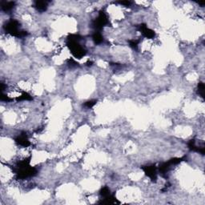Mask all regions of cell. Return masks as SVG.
<instances>
[{"mask_svg":"<svg viewBox=\"0 0 205 205\" xmlns=\"http://www.w3.org/2000/svg\"><path fill=\"white\" fill-rule=\"evenodd\" d=\"M79 35H71L68 38V45L69 48H70L71 51L73 54L75 58L78 59H81L86 54V51H85L83 47H81V45L79 43Z\"/></svg>","mask_w":205,"mask_h":205,"instance_id":"obj_1","label":"cell"},{"mask_svg":"<svg viewBox=\"0 0 205 205\" xmlns=\"http://www.w3.org/2000/svg\"><path fill=\"white\" fill-rule=\"evenodd\" d=\"M4 28L6 33H8V34L13 36H15V37H18V38H24L27 35V32L19 29V23L16 20H14V19H11L10 21L7 22L5 25Z\"/></svg>","mask_w":205,"mask_h":205,"instance_id":"obj_2","label":"cell"},{"mask_svg":"<svg viewBox=\"0 0 205 205\" xmlns=\"http://www.w3.org/2000/svg\"><path fill=\"white\" fill-rule=\"evenodd\" d=\"M108 17H107L104 11H100V14H99V16L93 22V27L96 30L100 31V30H101L102 28L104 27L106 24H108Z\"/></svg>","mask_w":205,"mask_h":205,"instance_id":"obj_3","label":"cell"},{"mask_svg":"<svg viewBox=\"0 0 205 205\" xmlns=\"http://www.w3.org/2000/svg\"><path fill=\"white\" fill-rule=\"evenodd\" d=\"M139 29H140L142 34L144 35L146 38H152L155 36V32L152 30L149 29L145 24H141L140 26H139Z\"/></svg>","mask_w":205,"mask_h":205,"instance_id":"obj_4","label":"cell"},{"mask_svg":"<svg viewBox=\"0 0 205 205\" xmlns=\"http://www.w3.org/2000/svg\"><path fill=\"white\" fill-rule=\"evenodd\" d=\"M143 169L148 177H150L153 180H156V168L155 166H147Z\"/></svg>","mask_w":205,"mask_h":205,"instance_id":"obj_5","label":"cell"},{"mask_svg":"<svg viewBox=\"0 0 205 205\" xmlns=\"http://www.w3.org/2000/svg\"><path fill=\"white\" fill-rule=\"evenodd\" d=\"M15 141L17 142L19 145H21L23 147H28L30 145V141L28 140L27 135L26 133H23L21 135H19L15 139Z\"/></svg>","mask_w":205,"mask_h":205,"instance_id":"obj_6","label":"cell"},{"mask_svg":"<svg viewBox=\"0 0 205 205\" xmlns=\"http://www.w3.org/2000/svg\"><path fill=\"white\" fill-rule=\"evenodd\" d=\"M35 7L38 11H45L47 9V2L45 1H36L35 2Z\"/></svg>","mask_w":205,"mask_h":205,"instance_id":"obj_7","label":"cell"},{"mask_svg":"<svg viewBox=\"0 0 205 205\" xmlns=\"http://www.w3.org/2000/svg\"><path fill=\"white\" fill-rule=\"evenodd\" d=\"M92 39H93L94 42H95V43H97V44L101 43V42L104 41L103 36H102V35L100 34L99 31L95 32V34L93 35V36H92Z\"/></svg>","mask_w":205,"mask_h":205,"instance_id":"obj_8","label":"cell"},{"mask_svg":"<svg viewBox=\"0 0 205 205\" xmlns=\"http://www.w3.org/2000/svg\"><path fill=\"white\" fill-rule=\"evenodd\" d=\"M15 6V2H5L2 5V8L4 11H11V9Z\"/></svg>","mask_w":205,"mask_h":205,"instance_id":"obj_9","label":"cell"},{"mask_svg":"<svg viewBox=\"0 0 205 205\" xmlns=\"http://www.w3.org/2000/svg\"><path fill=\"white\" fill-rule=\"evenodd\" d=\"M32 99V97L27 92H24L20 96L17 98L18 101H22V100H31Z\"/></svg>","mask_w":205,"mask_h":205,"instance_id":"obj_10","label":"cell"},{"mask_svg":"<svg viewBox=\"0 0 205 205\" xmlns=\"http://www.w3.org/2000/svg\"><path fill=\"white\" fill-rule=\"evenodd\" d=\"M130 46L133 49H137L138 47V43H139V41L137 40H131L130 41Z\"/></svg>","mask_w":205,"mask_h":205,"instance_id":"obj_11","label":"cell"},{"mask_svg":"<svg viewBox=\"0 0 205 205\" xmlns=\"http://www.w3.org/2000/svg\"><path fill=\"white\" fill-rule=\"evenodd\" d=\"M118 2L119 3V4L123 5V6H130L131 5V3H132L131 1H119V2Z\"/></svg>","mask_w":205,"mask_h":205,"instance_id":"obj_12","label":"cell"},{"mask_svg":"<svg viewBox=\"0 0 205 205\" xmlns=\"http://www.w3.org/2000/svg\"><path fill=\"white\" fill-rule=\"evenodd\" d=\"M95 104V101H88L85 104V106H87V108H91Z\"/></svg>","mask_w":205,"mask_h":205,"instance_id":"obj_13","label":"cell"}]
</instances>
